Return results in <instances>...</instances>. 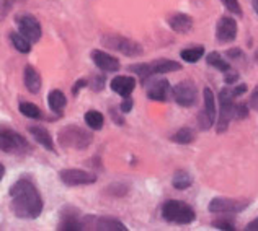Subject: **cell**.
<instances>
[{"mask_svg": "<svg viewBox=\"0 0 258 231\" xmlns=\"http://www.w3.org/2000/svg\"><path fill=\"white\" fill-rule=\"evenodd\" d=\"M172 184L175 189H178V191H185V189H188L193 184V178H191V174L186 171H176L172 179Z\"/></svg>", "mask_w": 258, "mask_h": 231, "instance_id": "obj_23", "label": "cell"}, {"mask_svg": "<svg viewBox=\"0 0 258 231\" xmlns=\"http://www.w3.org/2000/svg\"><path fill=\"white\" fill-rule=\"evenodd\" d=\"M247 229H250V231H258V218L253 220V221H250L248 225H247Z\"/></svg>", "mask_w": 258, "mask_h": 231, "instance_id": "obj_37", "label": "cell"}, {"mask_svg": "<svg viewBox=\"0 0 258 231\" xmlns=\"http://www.w3.org/2000/svg\"><path fill=\"white\" fill-rule=\"evenodd\" d=\"M133 104H134L133 99L129 98V96H126L123 103H121V111H123V112H129V111L133 109Z\"/></svg>", "mask_w": 258, "mask_h": 231, "instance_id": "obj_33", "label": "cell"}, {"mask_svg": "<svg viewBox=\"0 0 258 231\" xmlns=\"http://www.w3.org/2000/svg\"><path fill=\"white\" fill-rule=\"evenodd\" d=\"M111 90L114 93H118L119 96H129L133 91H134V88H136V80L133 77H124V75H119V77H114L111 80Z\"/></svg>", "mask_w": 258, "mask_h": 231, "instance_id": "obj_18", "label": "cell"}, {"mask_svg": "<svg viewBox=\"0 0 258 231\" xmlns=\"http://www.w3.org/2000/svg\"><path fill=\"white\" fill-rule=\"evenodd\" d=\"M247 207L248 202L245 200L226 199V197H216L209 202V212L213 213H239Z\"/></svg>", "mask_w": 258, "mask_h": 231, "instance_id": "obj_13", "label": "cell"}, {"mask_svg": "<svg viewBox=\"0 0 258 231\" xmlns=\"http://www.w3.org/2000/svg\"><path fill=\"white\" fill-rule=\"evenodd\" d=\"M232 88H222L219 91V119H217V132H226L234 118L235 104H234Z\"/></svg>", "mask_w": 258, "mask_h": 231, "instance_id": "obj_6", "label": "cell"}, {"mask_svg": "<svg viewBox=\"0 0 258 231\" xmlns=\"http://www.w3.org/2000/svg\"><path fill=\"white\" fill-rule=\"evenodd\" d=\"M214 226L221 228V229H234V223L224 221V220H217V221H214Z\"/></svg>", "mask_w": 258, "mask_h": 231, "instance_id": "obj_32", "label": "cell"}, {"mask_svg": "<svg viewBox=\"0 0 258 231\" xmlns=\"http://www.w3.org/2000/svg\"><path fill=\"white\" fill-rule=\"evenodd\" d=\"M25 86L28 88V91L31 93H38L41 90V77L36 72L35 67L26 65L25 67Z\"/></svg>", "mask_w": 258, "mask_h": 231, "instance_id": "obj_21", "label": "cell"}, {"mask_svg": "<svg viewBox=\"0 0 258 231\" xmlns=\"http://www.w3.org/2000/svg\"><path fill=\"white\" fill-rule=\"evenodd\" d=\"M203 96H205V106H203V109L198 116V122L201 131H208V129H211V126L216 121V99L211 88H205Z\"/></svg>", "mask_w": 258, "mask_h": 231, "instance_id": "obj_11", "label": "cell"}, {"mask_svg": "<svg viewBox=\"0 0 258 231\" xmlns=\"http://www.w3.org/2000/svg\"><path fill=\"white\" fill-rule=\"evenodd\" d=\"M30 134L35 137V140L38 142V144H41V147H44L46 150H49V152H54V142H52V137H51V134L46 131L44 127L41 126H31L30 129Z\"/></svg>", "mask_w": 258, "mask_h": 231, "instance_id": "obj_20", "label": "cell"}, {"mask_svg": "<svg viewBox=\"0 0 258 231\" xmlns=\"http://www.w3.org/2000/svg\"><path fill=\"white\" fill-rule=\"evenodd\" d=\"M250 106H252V109L258 111V86L253 90L252 96H250Z\"/></svg>", "mask_w": 258, "mask_h": 231, "instance_id": "obj_34", "label": "cell"}, {"mask_svg": "<svg viewBox=\"0 0 258 231\" xmlns=\"http://www.w3.org/2000/svg\"><path fill=\"white\" fill-rule=\"evenodd\" d=\"M229 72H230V70L226 72V78H224V80H226V83H227V85H232L234 81H235L237 78H239V75H237V73H229Z\"/></svg>", "mask_w": 258, "mask_h": 231, "instance_id": "obj_36", "label": "cell"}, {"mask_svg": "<svg viewBox=\"0 0 258 231\" xmlns=\"http://www.w3.org/2000/svg\"><path fill=\"white\" fill-rule=\"evenodd\" d=\"M10 41L13 47L22 54H28L31 51V43L23 35H20V33H10Z\"/></svg>", "mask_w": 258, "mask_h": 231, "instance_id": "obj_25", "label": "cell"}, {"mask_svg": "<svg viewBox=\"0 0 258 231\" xmlns=\"http://www.w3.org/2000/svg\"><path fill=\"white\" fill-rule=\"evenodd\" d=\"M248 116V111H247V106L245 104H235V111H234V118L237 119H243Z\"/></svg>", "mask_w": 258, "mask_h": 231, "instance_id": "obj_31", "label": "cell"}, {"mask_svg": "<svg viewBox=\"0 0 258 231\" xmlns=\"http://www.w3.org/2000/svg\"><path fill=\"white\" fill-rule=\"evenodd\" d=\"M181 59L185 60V62H189V64H195L198 62V60L205 56V47L203 46H195V47H188V49H183L181 51Z\"/></svg>", "mask_w": 258, "mask_h": 231, "instance_id": "obj_24", "label": "cell"}, {"mask_svg": "<svg viewBox=\"0 0 258 231\" xmlns=\"http://www.w3.org/2000/svg\"><path fill=\"white\" fill-rule=\"evenodd\" d=\"M172 94L173 99L183 107L193 106L196 103V99H198V90H196L193 81H180L178 85L173 86Z\"/></svg>", "mask_w": 258, "mask_h": 231, "instance_id": "obj_10", "label": "cell"}, {"mask_svg": "<svg viewBox=\"0 0 258 231\" xmlns=\"http://www.w3.org/2000/svg\"><path fill=\"white\" fill-rule=\"evenodd\" d=\"M221 2H222L224 5H226V9H227L229 12L235 13V15H242L240 5H239V2H237V0H221Z\"/></svg>", "mask_w": 258, "mask_h": 231, "instance_id": "obj_30", "label": "cell"}, {"mask_svg": "<svg viewBox=\"0 0 258 231\" xmlns=\"http://www.w3.org/2000/svg\"><path fill=\"white\" fill-rule=\"evenodd\" d=\"M59 145L64 148H76V150H84L92 144V134L87 132L85 129H80L77 126H67L60 129L57 134Z\"/></svg>", "mask_w": 258, "mask_h": 231, "instance_id": "obj_2", "label": "cell"}, {"mask_svg": "<svg viewBox=\"0 0 258 231\" xmlns=\"http://www.w3.org/2000/svg\"><path fill=\"white\" fill-rule=\"evenodd\" d=\"M59 178L66 186H71V187L88 186V184L97 182V176L92 173H87L84 169H62V171L59 173Z\"/></svg>", "mask_w": 258, "mask_h": 231, "instance_id": "obj_12", "label": "cell"}, {"mask_svg": "<svg viewBox=\"0 0 258 231\" xmlns=\"http://www.w3.org/2000/svg\"><path fill=\"white\" fill-rule=\"evenodd\" d=\"M216 38L219 39L221 43H232V41L237 38L235 20L230 17H222L216 26Z\"/></svg>", "mask_w": 258, "mask_h": 231, "instance_id": "obj_14", "label": "cell"}, {"mask_svg": "<svg viewBox=\"0 0 258 231\" xmlns=\"http://www.w3.org/2000/svg\"><path fill=\"white\" fill-rule=\"evenodd\" d=\"M4 174H5V168H4V165H2V163H0V181H2Z\"/></svg>", "mask_w": 258, "mask_h": 231, "instance_id": "obj_40", "label": "cell"}, {"mask_svg": "<svg viewBox=\"0 0 258 231\" xmlns=\"http://www.w3.org/2000/svg\"><path fill=\"white\" fill-rule=\"evenodd\" d=\"M181 65L178 62L170 59H157L154 62L147 64H134L129 67V70L134 72L136 75H139L142 80H147L152 75H159V73H168V72H176L180 70Z\"/></svg>", "mask_w": 258, "mask_h": 231, "instance_id": "obj_5", "label": "cell"}, {"mask_svg": "<svg viewBox=\"0 0 258 231\" xmlns=\"http://www.w3.org/2000/svg\"><path fill=\"white\" fill-rule=\"evenodd\" d=\"M206 62H208L209 65H211V67H214V69L221 70V72H227V70H230V64L227 62L226 59H222V57H221V54H217V52L208 54Z\"/></svg>", "mask_w": 258, "mask_h": 231, "instance_id": "obj_26", "label": "cell"}, {"mask_svg": "<svg viewBox=\"0 0 258 231\" xmlns=\"http://www.w3.org/2000/svg\"><path fill=\"white\" fill-rule=\"evenodd\" d=\"M252 7H253V10L258 13V0H252Z\"/></svg>", "mask_w": 258, "mask_h": 231, "instance_id": "obj_41", "label": "cell"}, {"mask_svg": "<svg viewBox=\"0 0 258 231\" xmlns=\"http://www.w3.org/2000/svg\"><path fill=\"white\" fill-rule=\"evenodd\" d=\"M173 142H176V144H181V145H186V144H191V142L195 140V134L191 129H180L178 132L173 134L172 137Z\"/></svg>", "mask_w": 258, "mask_h": 231, "instance_id": "obj_28", "label": "cell"}, {"mask_svg": "<svg viewBox=\"0 0 258 231\" xmlns=\"http://www.w3.org/2000/svg\"><path fill=\"white\" fill-rule=\"evenodd\" d=\"M57 229L60 231H80L84 229L82 216L79 212H76L74 208H67V212L60 215Z\"/></svg>", "mask_w": 258, "mask_h": 231, "instance_id": "obj_15", "label": "cell"}, {"mask_svg": "<svg viewBox=\"0 0 258 231\" xmlns=\"http://www.w3.org/2000/svg\"><path fill=\"white\" fill-rule=\"evenodd\" d=\"M10 207L15 216L22 220H35L43 212V199L36 186L28 178L18 179L10 187Z\"/></svg>", "mask_w": 258, "mask_h": 231, "instance_id": "obj_1", "label": "cell"}, {"mask_svg": "<svg viewBox=\"0 0 258 231\" xmlns=\"http://www.w3.org/2000/svg\"><path fill=\"white\" fill-rule=\"evenodd\" d=\"M84 229H100V231H126L127 228L116 218L111 216H93L85 215L82 216Z\"/></svg>", "mask_w": 258, "mask_h": 231, "instance_id": "obj_8", "label": "cell"}, {"mask_svg": "<svg viewBox=\"0 0 258 231\" xmlns=\"http://www.w3.org/2000/svg\"><path fill=\"white\" fill-rule=\"evenodd\" d=\"M103 122H105L103 114L98 111H88L85 114V124L90 129H93V131H100L103 127Z\"/></svg>", "mask_w": 258, "mask_h": 231, "instance_id": "obj_27", "label": "cell"}, {"mask_svg": "<svg viewBox=\"0 0 258 231\" xmlns=\"http://www.w3.org/2000/svg\"><path fill=\"white\" fill-rule=\"evenodd\" d=\"M247 91V85L243 83V85H237L232 88V93H234V96H240V94H243Z\"/></svg>", "mask_w": 258, "mask_h": 231, "instance_id": "obj_35", "label": "cell"}, {"mask_svg": "<svg viewBox=\"0 0 258 231\" xmlns=\"http://www.w3.org/2000/svg\"><path fill=\"white\" fill-rule=\"evenodd\" d=\"M103 44L106 47H110V49L118 51V52L124 54V56H129V57H138L142 54L141 44H138L133 39L123 38V36H116V35L106 36V38H103Z\"/></svg>", "mask_w": 258, "mask_h": 231, "instance_id": "obj_7", "label": "cell"}, {"mask_svg": "<svg viewBox=\"0 0 258 231\" xmlns=\"http://www.w3.org/2000/svg\"><path fill=\"white\" fill-rule=\"evenodd\" d=\"M170 90V83L167 80H155L151 85H147V96L152 101H167Z\"/></svg>", "mask_w": 258, "mask_h": 231, "instance_id": "obj_17", "label": "cell"}, {"mask_svg": "<svg viewBox=\"0 0 258 231\" xmlns=\"http://www.w3.org/2000/svg\"><path fill=\"white\" fill-rule=\"evenodd\" d=\"M168 25H170V28L173 31L186 35V33L193 28V18L189 15H185V13H176V15L170 17Z\"/></svg>", "mask_w": 258, "mask_h": 231, "instance_id": "obj_19", "label": "cell"}, {"mask_svg": "<svg viewBox=\"0 0 258 231\" xmlns=\"http://www.w3.org/2000/svg\"><path fill=\"white\" fill-rule=\"evenodd\" d=\"M17 25H18V33L23 35L30 43H38L41 39V25H39L38 20L33 15H20L17 18Z\"/></svg>", "mask_w": 258, "mask_h": 231, "instance_id": "obj_9", "label": "cell"}, {"mask_svg": "<svg viewBox=\"0 0 258 231\" xmlns=\"http://www.w3.org/2000/svg\"><path fill=\"white\" fill-rule=\"evenodd\" d=\"M162 216L170 221L176 223V225H189L193 223L196 215L195 210L188 205V203L181 202V200H168L162 205Z\"/></svg>", "mask_w": 258, "mask_h": 231, "instance_id": "obj_3", "label": "cell"}, {"mask_svg": "<svg viewBox=\"0 0 258 231\" xmlns=\"http://www.w3.org/2000/svg\"><path fill=\"white\" fill-rule=\"evenodd\" d=\"M0 150L9 155H23L30 152V144L22 134L7 126H0Z\"/></svg>", "mask_w": 258, "mask_h": 231, "instance_id": "obj_4", "label": "cell"}, {"mask_svg": "<svg viewBox=\"0 0 258 231\" xmlns=\"http://www.w3.org/2000/svg\"><path fill=\"white\" fill-rule=\"evenodd\" d=\"M66 103H67V99L64 96V93L59 90H52L49 93V96H47V104H49L51 111H54V112L62 111L66 107Z\"/></svg>", "mask_w": 258, "mask_h": 231, "instance_id": "obj_22", "label": "cell"}, {"mask_svg": "<svg viewBox=\"0 0 258 231\" xmlns=\"http://www.w3.org/2000/svg\"><path fill=\"white\" fill-rule=\"evenodd\" d=\"M92 59H93L95 65L103 72H118L119 70V60L103 51H93Z\"/></svg>", "mask_w": 258, "mask_h": 231, "instance_id": "obj_16", "label": "cell"}, {"mask_svg": "<svg viewBox=\"0 0 258 231\" xmlns=\"http://www.w3.org/2000/svg\"><path fill=\"white\" fill-rule=\"evenodd\" d=\"M87 85V81L85 80H79L77 83H76V86H74V93H77L79 91V88H84Z\"/></svg>", "mask_w": 258, "mask_h": 231, "instance_id": "obj_38", "label": "cell"}, {"mask_svg": "<svg viewBox=\"0 0 258 231\" xmlns=\"http://www.w3.org/2000/svg\"><path fill=\"white\" fill-rule=\"evenodd\" d=\"M20 112H22L23 116H26V118H30V119L41 118V109L33 103H22L20 104Z\"/></svg>", "mask_w": 258, "mask_h": 231, "instance_id": "obj_29", "label": "cell"}, {"mask_svg": "<svg viewBox=\"0 0 258 231\" xmlns=\"http://www.w3.org/2000/svg\"><path fill=\"white\" fill-rule=\"evenodd\" d=\"M227 56H229V57H239V56H240V51H239V49L227 51Z\"/></svg>", "mask_w": 258, "mask_h": 231, "instance_id": "obj_39", "label": "cell"}]
</instances>
